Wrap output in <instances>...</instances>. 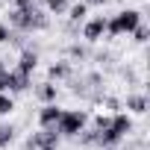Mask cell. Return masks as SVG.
Returning <instances> with one entry per match:
<instances>
[{
	"instance_id": "obj_1",
	"label": "cell",
	"mask_w": 150,
	"mask_h": 150,
	"mask_svg": "<svg viewBox=\"0 0 150 150\" xmlns=\"http://www.w3.org/2000/svg\"><path fill=\"white\" fill-rule=\"evenodd\" d=\"M138 24H141V12H138V9H121L118 15L106 18V35H112V38L129 35Z\"/></svg>"
},
{
	"instance_id": "obj_2",
	"label": "cell",
	"mask_w": 150,
	"mask_h": 150,
	"mask_svg": "<svg viewBox=\"0 0 150 150\" xmlns=\"http://www.w3.org/2000/svg\"><path fill=\"white\" fill-rule=\"evenodd\" d=\"M88 124V115L83 109H62V118L56 124V132L59 135H68V138H77Z\"/></svg>"
},
{
	"instance_id": "obj_3",
	"label": "cell",
	"mask_w": 150,
	"mask_h": 150,
	"mask_svg": "<svg viewBox=\"0 0 150 150\" xmlns=\"http://www.w3.org/2000/svg\"><path fill=\"white\" fill-rule=\"evenodd\" d=\"M103 35H106V15H94V18H86L83 21V38L88 44L100 41Z\"/></svg>"
},
{
	"instance_id": "obj_4",
	"label": "cell",
	"mask_w": 150,
	"mask_h": 150,
	"mask_svg": "<svg viewBox=\"0 0 150 150\" xmlns=\"http://www.w3.org/2000/svg\"><path fill=\"white\" fill-rule=\"evenodd\" d=\"M59 118H62V109H59L56 103H44V106L38 109V127H41V129H56Z\"/></svg>"
},
{
	"instance_id": "obj_5",
	"label": "cell",
	"mask_w": 150,
	"mask_h": 150,
	"mask_svg": "<svg viewBox=\"0 0 150 150\" xmlns=\"http://www.w3.org/2000/svg\"><path fill=\"white\" fill-rule=\"evenodd\" d=\"M27 86H30V74H24V71H6V91L12 94V91H27Z\"/></svg>"
},
{
	"instance_id": "obj_6",
	"label": "cell",
	"mask_w": 150,
	"mask_h": 150,
	"mask_svg": "<svg viewBox=\"0 0 150 150\" xmlns=\"http://www.w3.org/2000/svg\"><path fill=\"white\" fill-rule=\"evenodd\" d=\"M109 127H112V129H115V132H118L121 138H127V135L132 132V118H129L127 112H115V115H112V124H109Z\"/></svg>"
},
{
	"instance_id": "obj_7",
	"label": "cell",
	"mask_w": 150,
	"mask_h": 150,
	"mask_svg": "<svg viewBox=\"0 0 150 150\" xmlns=\"http://www.w3.org/2000/svg\"><path fill=\"white\" fill-rule=\"evenodd\" d=\"M35 65H38V53H35L33 47H24V50H21V59H18V71L33 74V71H35Z\"/></svg>"
},
{
	"instance_id": "obj_8",
	"label": "cell",
	"mask_w": 150,
	"mask_h": 150,
	"mask_svg": "<svg viewBox=\"0 0 150 150\" xmlns=\"http://www.w3.org/2000/svg\"><path fill=\"white\" fill-rule=\"evenodd\" d=\"M121 106L129 109L132 115H144V112H147V97H144V94H127V100H124Z\"/></svg>"
},
{
	"instance_id": "obj_9",
	"label": "cell",
	"mask_w": 150,
	"mask_h": 150,
	"mask_svg": "<svg viewBox=\"0 0 150 150\" xmlns=\"http://www.w3.org/2000/svg\"><path fill=\"white\" fill-rule=\"evenodd\" d=\"M35 94L44 100V103H56V94H59V86L56 83H50V80H44L38 88H35Z\"/></svg>"
},
{
	"instance_id": "obj_10",
	"label": "cell",
	"mask_w": 150,
	"mask_h": 150,
	"mask_svg": "<svg viewBox=\"0 0 150 150\" xmlns=\"http://www.w3.org/2000/svg\"><path fill=\"white\" fill-rule=\"evenodd\" d=\"M71 6V0H41V9L47 15H65Z\"/></svg>"
},
{
	"instance_id": "obj_11",
	"label": "cell",
	"mask_w": 150,
	"mask_h": 150,
	"mask_svg": "<svg viewBox=\"0 0 150 150\" xmlns=\"http://www.w3.org/2000/svg\"><path fill=\"white\" fill-rule=\"evenodd\" d=\"M86 15H88V3H71V6H68V18H71V24H74V27L83 24V21H86Z\"/></svg>"
},
{
	"instance_id": "obj_12",
	"label": "cell",
	"mask_w": 150,
	"mask_h": 150,
	"mask_svg": "<svg viewBox=\"0 0 150 150\" xmlns=\"http://www.w3.org/2000/svg\"><path fill=\"white\" fill-rule=\"evenodd\" d=\"M47 77H50V83H53V80H65V77H71V65H68V62H56V65H50Z\"/></svg>"
},
{
	"instance_id": "obj_13",
	"label": "cell",
	"mask_w": 150,
	"mask_h": 150,
	"mask_svg": "<svg viewBox=\"0 0 150 150\" xmlns=\"http://www.w3.org/2000/svg\"><path fill=\"white\" fill-rule=\"evenodd\" d=\"M12 138H15V129H12L9 124H0V150L9 147V144H12Z\"/></svg>"
},
{
	"instance_id": "obj_14",
	"label": "cell",
	"mask_w": 150,
	"mask_h": 150,
	"mask_svg": "<svg viewBox=\"0 0 150 150\" xmlns=\"http://www.w3.org/2000/svg\"><path fill=\"white\" fill-rule=\"evenodd\" d=\"M15 109V100H12V94H0V115H9Z\"/></svg>"
},
{
	"instance_id": "obj_15",
	"label": "cell",
	"mask_w": 150,
	"mask_h": 150,
	"mask_svg": "<svg viewBox=\"0 0 150 150\" xmlns=\"http://www.w3.org/2000/svg\"><path fill=\"white\" fill-rule=\"evenodd\" d=\"M129 35H132V38H135L138 44H144V41H147V35H150V30H147L144 24H138V27H135V30H132Z\"/></svg>"
},
{
	"instance_id": "obj_16",
	"label": "cell",
	"mask_w": 150,
	"mask_h": 150,
	"mask_svg": "<svg viewBox=\"0 0 150 150\" xmlns=\"http://www.w3.org/2000/svg\"><path fill=\"white\" fill-rule=\"evenodd\" d=\"M6 41H12V30L0 21V44H6Z\"/></svg>"
},
{
	"instance_id": "obj_17",
	"label": "cell",
	"mask_w": 150,
	"mask_h": 150,
	"mask_svg": "<svg viewBox=\"0 0 150 150\" xmlns=\"http://www.w3.org/2000/svg\"><path fill=\"white\" fill-rule=\"evenodd\" d=\"M86 56H88L86 47H80V44H74V47H71V59H86Z\"/></svg>"
},
{
	"instance_id": "obj_18",
	"label": "cell",
	"mask_w": 150,
	"mask_h": 150,
	"mask_svg": "<svg viewBox=\"0 0 150 150\" xmlns=\"http://www.w3.org/2000/svg\"><path fill=\"white\" fill-rule=\"evenodd\" d=\"M35 3H38V0H15V9H30Z\"/></svg>"
},
{
	"instance_id": "obj_19",
	"label": "cell",
	"mask_w": 150,
	"mask_h": 150,
	"mask_svg": "<svg viewBox=\"0 0 150 150\" xmlns=\"http://www.w3.org/2000/svg\"><path fill=\"white\" fill-rule=\"evenodd\" d=\"M83 3H106V0H83Z\"/></svg>"
},
{
	"instance_id": "obj_20",
	"label": "cell",
	"mask_w": 150,
	"mask_h": 150,
	"mask_svg": "<svg viewBox=\"0 0 150 150\" xmlns=\"http://www.w3.org/2000/svg\"><path fill=\"white\" fill-rule=\"evenodd\" d=\"M3 71H6V62H3V59H0V74H3Z\"/></svg>"
},
{
	"instance_id": "obj_21",
	"label": "cell",
	"mask_w": 150,
	"mask_h": 150,
	"mask_svg": "<svg viewBox=\"0 0 150 150\" xmlns=\"http://www.w3.org/2000/svg\"><path fill=\"white\" fill-rule=\"evenodd\" d=\"M41 150H56V147H41Z\"/></svg>"
},
{
	"instance_id": "obj_22",
	"label": "cell",
	"mask_w": 150,
	"mask_h": 150,
	"mask_svg": "<svg viewBox=\"0 0 150 150\" xmlns=\"http://www.w3.org/2000/svg\"><path fill=\"white\" fill-rule=\"evenodd\" d=\"M106 150H118V147H106Z\"/></svg>"
}]
</instances>
